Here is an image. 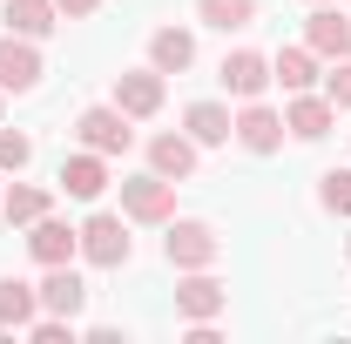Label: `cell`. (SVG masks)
<instances>
[{"label": "cell", "mask_w": 351, "mask_h": 344, "mask_svg": "<svg viewBox=\"0 0 351 344\" xmlns=\"http://www.w3.org/2000/svg\"><path fill=\"white\" fill-rule=\"evenodd\" d=\"M162 257H169V270H210V263L223 257V236L203 223V216H169Z\"/></svg>", "instance_id": "obj_1"}, {"label": "cell", "mask_w": 351, "mask_h": 344, "mask_svg": "<svg viewBox=\"0 0 351 344\" xmlns=\"http://www.w3.org/2000/svg\"><path fill=\"white\" fill-rule=\"evenodd\" d=\"M75 142L95 149V156H129V149H135V129H129V115H122L115 101H95V108L75 115Z\"/></svg>", "instance_id": "obj_2"}, {"label": "cell", "mask_w": 351, "mask_h": 344, "mask_svg": "<svg viewBox=\"0 0 351 344\" xmlns=\"http://www.w3.org/2000/svg\"><path fill=\"white\" fill-rule=\"evenodd\" d=\"M82 257L95 263V270H122V263L135 257L129 223H122V216H108V210H95V216L82 223Z\"/></svg>", "instance_id": "obj_3"}, {"label": "cell", "mask_w": 351, "mask_h": 344, "mask_svg": "<svg viewBox=\"0 0 351 344\" xmlns=\"http://www.w3.org/2000/svg\"><path fill=\"white\" fill-rule=\"evenodd\" d=\"M122 216L129 223H169L176 216V182L169 175H122Z\"/></svg>", "instance_id": "obj_4"}, {"label": "cell", "mask_w": 351, "mask_h": 344, "mask_svg": "<svg viewBox=\"0 0 351 344\" xmlns=\"http://www.w3.org/2000/svg\"><path fill=\"white\" fill-rule=\"evenodd\" d=\"M27 257L41 263H75L82 257V230H75V223H61V216H34V223H27Z\"/></svg>", "instance_id": "obj_5"}, {"label": "cell", "mask_w": 351, "mask_h": 344, "mask_svg": "<svg viewBox=\"0 0 351 344\" xmlns=\"http://www.w3.org/2000/svg\"><path fill=\"white\" fill-rule=\"evenodd\" d=\"M217 82L237 95V101H263V88H270V54H257V47H230L217 68Z\"/></svg>", "instance_id": "obj_6"}, {"label": "cell", "mask_w": 351, "mask_h": 344, "mask_svg": "<svg viewBox=\"0 0 351 344\" xmlns=\"http://www.w3.org/2000/svg\"><path fill=\"white\" fill-rule=\"evenodd\" d=\"M230 310V291H223V277L210 270H182V284H176V317H223Z\"/></svg>", "instance_id": "obj_7"}, {"label": "cell", "mask_w": 351, "mask_h": 344, "mask_svg": "<svg viewBox=\"0 0 351 344\" xmlns=\"http://www.w3.org/2000/svg\"><path fill=\"white\" fill-rule=\"evenodd\" d=\"M304 47L317 54V61H345L351 54V14H338V7H311V21H304Z\"/></svg>", "instance_id": "obj_8"}, {"label": "cell", "mask_w": 351, "mask_h": 344, "mask_svg": "<svg viewBox=\"0 0 351 344\" xmlns=\"http://www.w3.org/2000/svg\"><path fill=\"white\" fill-rule=\"evenodd\" d=\"M0 88L7 95H34L41 88V47L21 34H0Z\"/></svg>", "instance_id": "obj_9"}, {"label": "cell", "mask_w": 351, "mask_h": 344, "mask_svg": "<svg viewBox=\"0 0 351 344\" xmlns=\"http://www.w3.org/2000/svg\"><path fill=\"white\" fill-rule=\"evenodd\" d=\"M115 108H122L129 122H149V115L162 108V68H129V75H115Z\"/></svg>", "instance_id": "obj_10"}, {"label": "cell", "mask_w": 351, "mask_h": 344, "mask_svg": "<svg viewBox=\"0 0 351 344\" xmlns=\"http://www.w3.org/2000/svg\"><path fill=\"white\" fill-rule=\"evenodd\" d=\"M284 115H277V108H263V101H243V115H237V135H230V142H243V149H250V156H277V149H284Z\"/></svg>", "instance_id": "obj_11"}, {"label": "cell", "mask_w": 351, "mask_h": 344, "mask_svg": "<svg viewBox=\"0 0 351 344\" xmlns=\"http://www.w3.org/2000/svg\"><path fill=\"white\" fill-rule=\"evenodd\" d=\"M34 291H41L47 317H82V304H88V284L75 277V263H47V277L34 284Z\"/></svg>", "instance_id": "obj_12"}, {"label": "cell", "mask_w": 351, "mask_h": 344, "mask_svg": "<svg viewBox=\"0 0 351 344\" xmlns=\"http://www.w3.org/2000/svg\"><path fill=\"white\" fill-rule=\"evenodd\" d=\"M284 129L298 135V142H324V135L338 129V108H331V101H324V95H291V108H284Z\"/></svg>", "instance_id": "obj_13"}, {"label": "cell", "mask_w": 351, "mask_h": 344, "mask_svg": "<svg viewBox=\"0 0 351 344\" xmlns=\"http://www.w3.org/2000/svg\"><path fill=\"white\" fill-rule=\"evenodd\" d=\"M182 135H189L196 149H223V142L237 135V115H230L223 101H189V108H182Z\"/></svg>", "instance_id": "obj_14"}, {"label": "cell", "mask_w": 351, "mask_h": 344, "mask_svg": "<svg viewBox=\"0 0 351 344\" xmlns=\"http://www.w3.org/2000/svg\"><path fill=\"white\" fill-rule=\"evenodd\" d=\"M75 203H95L101 189H108V156H95V149H82V156H68L61 162V175H54Z\"/></svg>", "instance_id": "obj_15"}, {"label": "cell", "mask_w": 351, "mask_h": 344, "mask_svg": "<svg viewBox=\"0 0 351 344\" xmlns=\"http://www.w3.org/2000/svg\"><path fill=\"white\" fill-rule=\"evenodd\" d=\"M0 21H7V34H21V41H47V34L61 27V7H54V0H7Z\"/></svg>", "instance_id": "obj_16"}, {"label": "cell", "mask_w": 351, "mask_h": 344, "mask_svg": "<svg viewBox=\"0 0 351 344\" xmlns=\"http://www.w3.org/2000/svg\"><path fill=\"white\" fill-rule=\"evenodd\" d=\"M149 169L169 175V182H189L196 175V142L189 135H149Z\"/></svg>", "instance_id": "obj_17"}, {"label": "cell", "mask_w": 351, "mask_h": 344, "mask_svg": "<svg viewBox=\"0 0 351 344\" xmlns=\"http://www.w3.org/2000/svg\"><path fill=\"white\" fill-rule=\"evenodd\" d=\"M149 68H162V75L196 68V34H189V27H156V34H149Z\"/></svg>", "instance_id": "obj_18"}, {"label": "cell", "mask_w": 351, "mask_h": 344, "mask_svg": "<svg viewBox=\"0 0 351 344\" xmlns=\"http://www.w3.org/2000/svg\"><path fill=\"white\" fill-rule=\"evenodd\" d=\"M270 82H284V95H304L317 82V54L311 47H277L270 54Z\"/></svg>", "instance_id": "obj_19"}, {"label": "cell", "mask_w": 351, "mask_h": 344, "mask_svg": "<svg viewBox=\"0 0 351 344\" xmlns=\"http://www.w3.org/2000/svg\"><path fill=\"white\" fill-rule=\"evenodd\" d=\"M34 317H41V291H34V284H21V277H0V324L27 331Z\"/></svg>", "instance_id": "obj_20"}, {"label": "cell", "mask_w": 351, "mask_h": 344, "mask_svg": "<svg viewBox=\"0 0 351 344\" xmlns=\"http://www.w3.org/2000/svg\"><path fill=\"white\" fill-rule=\"evenodd\" d=\"M196 14H203V27L237 34V27H250V21H257V0H196Z\"/></svg>", "instance_id": "obj_21"}, {"label": "cell", "mask_w": 351, "mask_h": 344, "mask_svg": "<svg viewBox=\"0 0 351 344\" xmlns=\"http://www.w3.org/2000/svg\"><path fill=\"white\" fill-rule=\"evenodd\" d=\"M47 203H54L47 189H34V182H14V189L0 196V216H7V223H34V216H47Z\"/></svg>", "instance_id": "obj_22"}, {"label": "cell", "mask_w": 351, "mask_h": 344, "mask_svg": "<svg viewBox=\"0 0 351 344\" xmlns=\"http://www.w3.org/2000/svg\"><path fill=\"white\" fill-rule=\"evenodd\" d=\"M317 203L331 216H351V169H324L317 175Z\"/></svg>", "instance_id": "obj_23"}, {"label": "cell", "mask_w": 351, "mask_h": 344, "mask_svg": "<svg viewBox=\"0 0 351 344\" xmlns=\"http://www.w3.org/2000/svg\"><path fill=\"white\" fill-rule=\"evenodd\" d=\"M27 162H34V142L21 129H0V175H21Z\"/></svg>", "instance_id": "obj_24"}, {"label": "cell", "mask_w": 351, "mask_h": 344, "mask_svg": "<svg viewBox=\"0 0 351 344\" xmlns=\"http://www.w3.org/2000/svg\"><path fill=\"white\" fill-rule=\"evenodd\" d=\"M324 101H331V108H351V61H331V75H324Z\"/></svg>", "instance_id": "obj_25"}, {"label": "cell", "mask_w": 351, "mask_h": 344, "mask_svg": "<svg viewBox=\"0 0 351 344\" xmlns=\"http://www.w3.org/2000/svg\"><path fill=\"white\" fill-rule=\"evenodd\" d=\"M27 331H34V344H68L75 338V317H34Z\"/></svg>", "instance_id": "obj_26"}, {"label": "cell", "mask_w": 351, "mask_h": 344, "mask_svg": "<svg viewBox=\"0 0 351 344\" xmlns=\"http://www.w3.org/2000/svg\"><path fill=\"white\" fill-rule=\"evenodd\" d=\"M54 7H61V14H68V21H88V14H95V7H101V0H54Z\"/></svg>", "instance_id": "obj_27"}, {"label": "cell", "mask_w": 351, "mask_h": 344, "mask_svg": "<svg viewBox=\"0 0 351 344\" xmlns=\"http://www.w3.org/2000/svg\"><path fill=\"white\" fill-rule=\"evenodd\" d=\"M0 115H7V88H0Z\"/></svg>", "instance_id": "obj_28"}, {"label": "cell", "mask_w": 351, "mask_h": 344, "mask_svg": "<svg viewBox=\"0 0 351 344\" xmlns=\"http://www.w3.org/2000/svg\"><path fill=\"white\" fill-rule=\"evenodd\" d=\"M311 7H317V0H311Z\"/></svg>", "instance_id": "obj_29"}, {"label": "cell", "mask_w": 351, "mask_h": 344, "mask_svg": "<svg viewBox=\"0 0 351 344\" xmlns=\"http://www.w3.org/2000/svg\"><path fill=\"white\" fill-rule=\"evenodd\" d=\"M0 196H7V189H0Z\"/></svg>", "instance_id": "obj_30"}, {"label": "cell", "mask_w": 351, "mask_h": 344, "mask_svg": "<svg viewBox=\"0 0 351 344\" xmlns=\"http://www.w3.org/2000/svg\"><path fill=\"white\" fill-rule=\"evenodd\" d=\"M345 250H351V243H345Z\"/></svg>", "instance_id": "obj_31"}]
</instances>
